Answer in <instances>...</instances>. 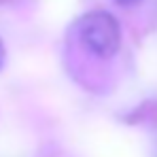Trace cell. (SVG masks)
<instances>
[{"label": "cell", "mask_w": 157, "mask_h": 157, "mask_svg": "<svg viewBox=\"0 0 157 157\" xmlns=\"http://www.w3.org/2000/svg\"><path fill=\"white\" fill-rule=\"evenodd\" d=\"M81 43L98 57H113L121 47V28L106 11H91L78 24Z\"/></svg>", "instance_id": "6da1fadb"}, {"label": "cell", "mask_w": 157, "mask_h": 157, "mask_svg": "<svg viewBox=\"0 0 157 157\" xmlns=\"http://www.w3.org/2000/svg\"><path fill=\"white\" fill-rule=\"evenodd\" d=\"M117 4H121V6H134V4H138L140 0H115Z\"/></svg>", "instance_id": "7a4b0ae2"}, {"label": "cell", "mask_w": 157, "mask_h": 157, "mask_svg": "<svg viewBox=\"0 0 157 157\" xmlns=\"http://www.w3.org/2000/svg\"><path fill=\"white\" fill-rule=\"evenodd\" d=\"M2 62H4V47H2V40H0V66H2Z\"/></svg>", "instance_id": "3957f363"}]
</instances>
